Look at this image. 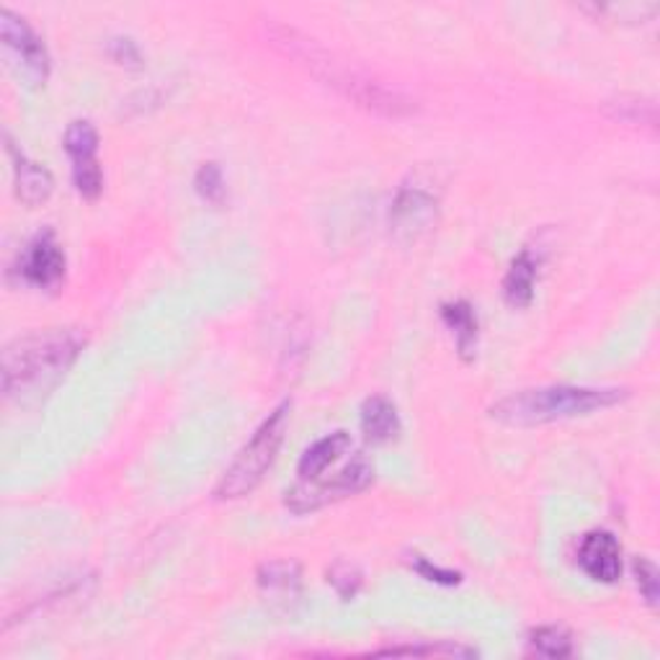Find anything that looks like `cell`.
Returning <instances> with one entry per match:
<instances>
[{"instance_id": "10", "label": "cell", "mask_w": 660, "mask_h": 660, "mask_svg": "<svg viewBox=\"0 0 660 660\" xmlns=\"http://www.w3.org/2000/svg\"><path fill=\"white\" fill-rule=\"evenodd\" d=\"M5 150H9L13 160V187H16V197L26 206H40L47 202L55 191V178L40 163L29 160L16 145L11 143V137H5Z\"/></svg>"}, {"instance_id": "2", "label": "cell", "mask_w": 660, "mask_h": 660, "mask_svg": "<svg viewBox=\"0 0 660 660\" xmlns=\"http://www.w3.org/2000/svg\"><path fill=\"white\" fill-rule=\"evenodd\" d=\"M269 40L281 55L297 59L307 72L325 83L333 91H338L344 99H348L356 107L374 111L380 116H405L413 111L411 99H405L403 93L395 88H388L380 80H374L367 72L351 68V65L331 55L328 49H323L321 44L310 36L300 34L292 26L271 24L269 26Z\"/></svg>"}, {"instance_id": "24", "label": "cell", "mask_w": 660, "mask_h": 660, "mask_svg": "<svg viewBox=\"0 0 660 660\" xmlns=\"http://www.w3.org/2000/svg\"><path fill=\"white\" fill-rule=\"evenodd\" d=\"M109 57L114 59L116 65H122V68H143V52H139L137 42H132L130 36H114V40H109Z\"/></svg>"}, {"instance_id": "12", "label": "cell", "mask_w": 660, "mask_h": 660, "mask_svg": "<svg viewBox=\"0 0 660 660\" xmlns=\"http://www.w3.org/2000/svg\"><path fill=\"white\" fill-rule=\"evenodd\" d=\"M361 432L372 444H388L400 434V415L392 400L374 395L361 405Z\"/></svg>"}, {"instance_id": "22", "label": "cell", "mask_w": 660, "mask_h": 660, "mask_svg": "<svg viewBox=\"0 0 660 660\" xmlns=\"http://www.w3.org/2000/svg\"><path fill=\"white\" fill-rule=\"evenodd\" d=\"M407 566H411L421 578H426V581H432L436 585H457L459 581H462V573L434 566V562L428 558H424V555H411Z\"/></svg>"}, {"instance_id": "8", "label": "cell", "mask_w": 660, "mask_h": 660, "mask_svg": "<svg viewBox=\"0 0 660 660\" xmlns=\"http://www.w3.org/2000/svg\"><path fill=\"white\" fill-rule=\"evenodd\" d=\"M65 250L59 248L55 235L40 233L32 243L24 248V254L19 256V277L26 281L29 287L36 289H52L65 279Z\"/></svg>"}, {"instance_id": "7", "label": "cell", "mask_w": 660, "mask_h": 660, "mask_svg": "<svg viewBox=\"0 0 660 660\" xmlns=\"http://www.w3.org/2000/svg\"><path fill=\"white\" fill-rule=\"evenodd\" d=\"M436 220H439V202L432 191L421 187H405L398 191L390 210V225L400 240L415 243L436 225Z\"/></svg>"}, {"instance_id": "6", "label": "cell", "mask_w": 660, "mask_h": 660, "mask_svg": "<svg viewBox=\"0 0 660 660\" xmlns=\"http://www.w3.org/2000/svg\"><path fill=\"white\" fill-rule=\"evenodd\" d=\"M0 36H3L5 55L11 59V68L29 86H44L49 78L52 63L44 42L36 36L24 19L16 16L11 9L0 11Z\"/></svg>"}, {"instance_id": "9", "label": "cell", "mask_w": 660, "mask_h": 660, "mask_svg": "<svg viewBox=\"0 0 660 660\" xmlns=\"http://www.w3.org/2000/svg\"><path fill=\"white\" fill-rule=\"evenodd\" d=\"M578 566L599 583H617L622 575V547L612 532L585 534L578 547Z\"/></svg>"}, {"instance_id": "4", "label": "cell", "mask_w": 660, "mask_h": 660, "mask_svg": "<svg viewBox=\"0 0 660 660\" xmlns=\"http://www.w3.org/2000/svg\"><path fill=\"white\" fill-rule=\"evenodd\" d=\"M289 411L292 405L281 403L269 413V418L256 428V434L250 436V441L240 449V455L235 457V462L227 467V472L222 474L220 485L214 488V499L217 501H237L243 495L254 493L266 472L271 470V465L277 462V455L284 441Z\"/></svg>"}, {"instance_id": "17", "label": "cell", "mask_w": 660, "mask_h": 660, "mask_svg": "<svg viewBox=\"0 0 660 660\" xmlns=\"http://www.w3.org/2000/svg\"><path fill=\"white\" fill-rule=\"evenodd\" d=\"M534 652L545 658H568L573 656V637L560 627H539L529 635Z\"/></svg>"}, {"instance_id": "21", "label": "cell", "mask_w": 660, "mask_h": 660, "mask_svg": "<svg viewBox=\"0 0 660 660\" xmlns=\"http://www.w3.org/2000/svg\"><path fill=\"white\" fill-rule=\"evenodd\" d=\"M609 114L614 119H619V122H648L652 124L656 122V109H652V103L648 101H640V99H622L617 103H609Z\"/></svg>"}, {"instance_id": "16", "label": "cell", "mask_w": 660, "mask_h": 660, "mask_svg": "<svg viewBox=\"0 0 660 660\" xmlns=\"http://www.w3.org/2000/svg\"><path fill=\"white\" fill-rule=\"evenodd\" d=\"M258 585L264 591H273V593H292L300 591L302 585V570L297 562L289 560H277V562H266L258 570Z\"/></svg>"}, {"instance_id": "14", "label": "cell", "mask_w": 660, "mask_h": 660, "mask_svg": "<svg viewBox=\"0 0 660 660\" xmlns=\"http://www.w3.org/2000/svg\"><path fill=\"white\" fill-rule=\"evenodd\" d=\"M441 317L447 323V328L455 333L459 356L465 361H470L474 346H478V317H474L472 305L465 300L447 302V305H441Z\"/></svg>"}, {"instance_id": "13", "label": "cell", "mask_w": 660, "mask_h": 660, "mask_svg": "<svg viewBox=\"0 0 660 660\" xmlns=\"http://www.w3.org/2000/svg\"><path fill=\"white\" fill-rule=\"evenodd\" d=\"M534 284H537V258L529 248H524L508 266L503 297L511 307H526L534 300Z\"/></svg>"}, {"instance_id": "5", "label": "cell", "mask_w": 660, "mask_h": 660, "mask_svg": "<svg viewBox=\"0 0 660 660\" xmlns=\"http://www.w3.org/2000/svg\"><path fill=\"white\" fill-rule=\"evenodd\" d=\"M374 483V465L367 457H356L354 462H348L344 470H338L331 480H310V483L294 485L292 491H287L284 506L292 514H313V511L336 503L348 495H356L367 491Z\"/></svg>"}, {"instance_id": "11", "label": "cell", "mask_w": 660, "mask_h": 660, "mask_svg": "<svg viewBox=\"0 0 660 660\" xmlns=\"http://www.w3.org/2000/svg\"><path fill=\"white\" fill-rule=\"evenodd\" d=\"M348 447H351V436L346 432H336L305 449V455L300 457V465H297V474H300L302 483L323 478L325 470H328L333 462H338L348 451Z\"/></svg>"}, {"instance_id": "15", "label": "cell", "mask_w": 660, "mask_h": 660, "mask_svg": "<svg viewBox=\"0 0 660 660\" xmlns=\"http://www.w3.org/2000/svg\"><path fill=\"white\" fill-rule=\"evenodd\" d=\"M65 150H68L72 166L99 160L96 158V153H99V132H96L93 124L86 122V119L72 122L68 132H65Z\"/></svg>"}, {"instance_id": "23", "label": "cell", "mask_w": 660, "mask_h": 660, "mask_svg": "<svg viewBox=\"0 0 660 660\" xmlns=\"http://www.w3.org/2000/svg\"><path fill=\"white\" fill-rule=\"evenodd\" d=\"M635 581H637V589H640L642 599L648 602L650 606H658V596H660V581H658V568L652 566L650 560L645 558H637L635 560Z\"/></svg>"}, {"instance_id": "3", "label": "cell", "mask_w": 660, "mask_h": 660, "mask_svg": "<svg viewBox=\"0 0 660 660\" xmlns=\"http://www.w3.org/2000/svg\"><path fill=\"white\" fill-rule=\"evenodd\" d=\"M627 390L617 388H573V384H552V388H532L506 395L491 405V418L503 426L532 428L555 424V421L581 418L604 411L627 400Z\"/></svg>"}, {"instance_id": "18", "label": "cell", "mask_w": 660, "mask_h": 660, "mask_svg": "<svg viewBox=\"0 0 660 660\" xmlns=\"http://www.w3.org/2000/svg\"><path fill=\"white\" fill-rule=\"evenodd\" d=\"M377 656H413V658H474L478 650L465 648L455 642H436V645H400V648L377 650Z\"/></svg>"}, {"instance_id": "1", "label": "cell", "mask_w": 660, "mask_h": 660, "mask_svg": "<svg viewBox=\"0 0 660 660\" xmlns=\"http://www.w3.org/2000/svg\"><path fill=\"white\" fill-rule=\"evenodd\" d=\"M83 351V338L72 331L29 333L5 346L3 395L19 407H34L47 400Z\"/></svg>"}, {"instance_id": "19", "label": "cell", "mask_w": 660, "mask_h": 660, "mask_svg": "<svg viewBox=\"0 0 660 660\" xmlns=\"http://www.w3.org/2000/svg\"><path fill=\"white\" fill-rule=\"evenodd\" d=\"M194 189L206 204L220 206L222 202H225L227 187H225V176H222V168L217 166V163H204V166L197 170Z\"/></svg>"}, {"instance_id": "20", "label": "cell", "mask_w": 660, "mask_h": 660, "mask_svg": "<svg viewBox=\"0 0 660 660\" xmlns=\"http://www.w3.org/2000/svg\"><path fill=\"white\" fill-rule=\"evenodd\" d=\"M328 583L344 602H351L356 593L361 591V585H365V575H361V570L351 566V562L340 560L328 570Z\"/></svg>"}]
</instances>
